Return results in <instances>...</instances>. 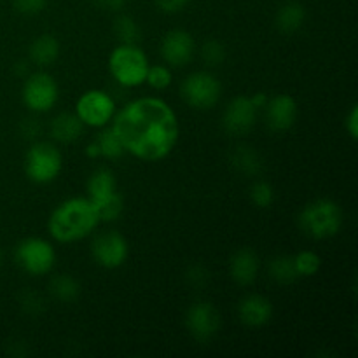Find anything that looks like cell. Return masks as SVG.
<instances>
[{"instance_id": "3957f363", "label": "cell", "mask_w": 358, "mask_h": 358, "mask_svg": "<svg viewBox=\"0 0 358 358\" xmlns=\"http://www.w3.org/2000/svg\"><path fill=\"white\" fill-rule=\"evenodd\" d=\"M297 226L311 240H331L345 226V210L332 198H315L299 210Z\"/></svg>"}, {"instance_id": "4316f807", "label": "cell", "mask_w": 358, "mask_h": 358, "mask_svg": "<svg viewBox=\"0 0 358 358\" xmlns=\"http://www.w3.org/2000/svg\"><path fill=\"white\" fill-rule=\"evenodd\" d=\"M248 198L255 208L268 210L271 208L276 199L275 187L271 185V182L264 180V178H255L250 185V191H248Z\"/></svg>"}, {"instance_id": "484cf974", "label": "cell", "mask_w": 358, "mask_h": 358, "mask_svg": "<svg viewBox=\"0 0 358 358\" xmlns=\"http://www.w3.org/2000/svg\"><path fill=\"white\" fill-rule=\"evenodd\" d=\"M292 259L299 278H313L320 273L322 257L315 250H301L296 255H292Z\"/></svg>"}, {"instance_id": "f546056e", "label": "cell", "mask_w": 358, "mask_h": 358, "mask_svg": "<svg viewBox=\"0 0 358 358\" xmlns=\"http://www.w3.org/2000/svg\"><path fill=\"white\" fill-rule=\"evenodd\" d=\"M17 303H20V310L30 318L41 317V315L45 313V308H48L44 297L38 292H35V290H24Z\"/></svg>"}, {"instance_id": "4fadbf2b", "label": "cell", "mask_w": 358, "mask_h": 358, "mask_svg": "<svg viewBox=\"0 0 358 358\" xmlns=\"http://www.w3.org/2000/svg\"><path fill=\"white\" fill-rule=\"evenodd\" d=\"M259 108L252 101L250 94H238L222 112V129L233 138H241L255 128L259 119Z\"/></svg>"}, {"instance_id": "d6a6232c", "label": "cell", "mask_w": 358, "mask_h": 358, "mask_svg": "<svg viewBox=\"0 0 358 358\" xmlns=\"http://www.w3.org/2000/svg\"><path fill=\"white\" fill-rule=\"evenodd\" d=\"M192 0H154L157 9L164 14H178L191 3Z\"/></svg>"}, {"instance_id": "74e56055", "label": "cell", "mask_w": 358, "mask_h": 358, "mask_svg": "<svg viewBox=\"0 0 358 358\" xmlns=\"http://www.w3.org/2000/svg\"><path fill=\"white\" fill-rule=\"evenodd\" d=\"M86 156L90 157V159H100V154H98V147L96 143H94V140L86 145Z\"/></svg>"}, {"instance_id": "d590c367", "label": "cell", "mask_w": 358, "mask_h": 358, "mask_svg": "<svg viewBox=\"0 0 358 358\" xmlns=\"http://www.w3.org/2000/svg\"><path fill=\"white\" fill-rule=\"evenodd\" d=\"M93 6H96L98 9L108 10V13H121L126 7L128 0H91Z\"/></svg>"}, {"instance_id": "7c38bea8", "label": "cell", "mask_w": 358, "mask_h": 358, "mask_svg": "<svg viewBox=\"0 0 358 358\" xmlns=\"http://www.w3.org/2000/svg\"><path fill=\"white\" fill-rule=\"evenodd\" d=\"M184 325L189 336L199 345H208L219 336L222 317L219 308L210 301H196L185 310Z\"/></svg>"}, {"instance_id": "cb8c5ba5", "label": "cell", "mask_w": 358, "mask_h": 358, "mask_svg": "<svg viewBox=\"0 0 358 358\" xmlns=\"http://www.w3.org/2000/svg\"><path fill=\"white\" fill-rule=\"evenodd\" d=\"M94 143H96L98 154H100L101 159L115 161L121 159L126 154L124 149H122L121 140L117 138V135H115L110 126L98 129V135L94 136Z\"/></svg>"}, {"instance_id": "d4e9b609", "label": "cell", "mask_w": 358, "mask_h": 358, "mask_svg": "<svg viewBox=\"0 0 358 358\" xmlns=\"http://www.w3.org/2000/svg\"><path fill=\"white\" fill-rule=\"evenodd\" d=\"M115 38L119 44H138L140 37H142V28H140L138 21L129 14H117L112 24Z\"/></svg>"}, {"instance_id": "d6986e66", "label": "cell", "mask_w": 358, "mask_h": 358, "mask_svg": "<svg viewBox=\"0 0 358 358\" xmlns=\"http://www.w3.org/2000/svg\"><path fill=\"white\" fill-rule=\"evenodd\" d=\"M229 163L233 170L241 177L259 178L264 171V157L255 147L247 145V143H240L231 150Z\"/></svg>"}, {"instance_id": "30bf717a", "label": "cell", "mask_w": 358, "mask_h": 358, "mask_svg": "<svg viewBox=\"0 0 358 358\" xmlns=\"http://www.w3.org/2000/svg\"><path fill=\"white\" fill-rule=\"evenodd\" d=\"M115 112H117V103H115L114 96L105 90H100V87L84 91L77 98L76 107H73V114L79 117L84 128L93 129H101L105 126H110Z\"/></svg>"}, {"instance_id": "44dd1931", "label": "cell", "mask_w": 358, "mask_h": 358, "mask_svg": "<svg viewBox=\"0 0 358 358\" xmlns=\"http://www.w3.org/2000/svg\"><path fill=\"white\" fill-rule=\"evenodd\" d=\"M306 7L296 0L282 3L275 14V27L280 34L294 35L306 23Z\"/></svg>"}, {"instance_id": "836d02e7", "label": "cell", "mask_w": 358, "mask_h": 358, "mask_svg": "<svg viewBox=\"0 0 358 358\" xmlns=\"http://www.w3.org/2000/svg\"><path fill=\"white\" fill-rule=\"evenodd\" d=\"M345 131L348 133L350 138L355 142L358 138V107L352 105L348 110V114L345 115Z\"/></svg>"}, {"instance_id": "4dcf8cb0", "label": "cell", "mask_w": 358, "mask_h": 358, "mask_svg": "<svg viewBox=\"0 0 358 358\" xmlns=\"http://www.w3.org/2000/svg\"><path fill=\"white\" fill-rule=\"evenodd\" d=\"M184 278H185V283H187L189 287L199 290V289H203V287L208 285L210 273L203 264H192L185 269Z\"/></svg>"}, {"instance_id": "8fae6325", "label": "cell", "mask_w": 358, "mask_h": 358, "mask_svg": "<svg viewBox=\"0 0 358 358\" xmlns=\"http://www.w3.org/2000/svg\"><path fill=\"white\" fill-rule=\"evenodd\" d=\"M91 259L96 266L107 271L122 268L129 259V241L121 231H101L91 240Z\"/></svg>"}, {"instance_id": "83f0119b", "label": "cell", "mask_w": 358, "mask_h": 358, "mask_svg": "<svg viewBox=\"0 0 358 358\" xmlns=\"http://www.w3.org/2000/svg\"><path fill=\"white\" fill-rule=\"evenodd\" d=\"M199 56H201V62L205 63L208 69H217V66L222 65L227 58V49L217 38H208V41L203 42V45L199 48Z\"/></svg>"}, {"instance_id": "ac0fdd59", "label": "cell", "mask_w": 358, "mask_h": 358, "mask_svg": "<svg viewBox=\"0 0 358 358\" xmlns=\"http://www.w3.org/2000/svg\"><path fill=\"white\" fill-rule=\"evenodd\" d=\"M84 124L73 112H59L49 121V136L59 145H72L84 135Z\"/></svg>"}, {"instance_id": "ffe728a7", "label": "cell", "mask_w": 358, "mask_h": 358, "mask_svg": "<svg viewBox=\"0 0 358 358\" xmlns=\"http://www.w3.org/2000/svg\"><path fill=\"white\" fill-rule=\"evenodd\" d=\"M62 52V44L52 34H41L28 45V59L38 69L51 66Z\"/></svg>"}, {"instance_id": "5bb4252c", "label": "cell", "mask_w": 358, "mask_h": 358, "mask_svg": "<svg viewBox=\"0 0 358 358\" xmlns=\"http://www.w3.org/2000/svg\"><path fill=\"white\" fill-rule=\"evenodd\" d=\"M196 51V41L191 31L184 28H171L163 35L159 44V55L171 69H184L192 62Z\"/></svg>"}, {"instance_id": "277c9868", "label": "cell", "mask_w": 358, "mask_h": 358, "mask_svg": "<svg viewBox=\"0 0 358 358\" xmlns=\"http://www.w3.org/2000/svg\"><path fill=\"white\" fill-rule=\"evenodd\" d=\"M86 196L96 206L101 222H115L124 212V198L110 168L100 166L91 171L86 182Z\"/></svg>"}, {"instance_id": "6da1fadb", "label": "cell", "mask_w": 358, "mask_h": 358, "mask_svg": "<svg viewBox=\"0 0 358 358\" xmlns=\"http://www.w3.org/2000/svg\"><path fill=\"white\" fill-rule=\"evenodd\" d=\"M110 128L126 154L143 163L170 156L180 140V121L175 108L159 96H140L117 108Z\"/></svg>"}, {"instance_id": "52a82bcc", "label": "cell", "mask_w": 358, "mask_h": 358, "mask_svg": "<svg viewBox=\"0 0 358 358\" xmlns=\"http://www.w3.org/2000/svg\"><path fill=\"white\" fill-rule=\"evenodd\" d=\"M14 261L27 275L42 278L55 271L58 254L55 245L41 236H28L17 241L14 248Z\"/></svg>"}, {"instance_id": "f35d334b", "label": "cell", "mask_w": 358, "mask_h": 358, "mask_svg": "<svg viewBox=\"0 0 358 358\" xmlns=\"http://www.w3.org/2000/svg\"><path fill=\"white\" fill-rule=\"evenodd\" d=\"M2 264H3V252L2 248H0V268H2Z\"/></svg>"}, {"instance_id": "7402d4cb", "label": "cell", "mask_w": 358, "mask_h": 358, "mask_svg": "<svg viewBox=\"0 0 358 358\" xmlns=\"http://www.w3.org/2000/svg\"><path fill=\"white\" fill-rule=\"evenodd\" d=\"M48 289L52 299L62 304L76 303L80 297V292H83L80 282L76 276L70 275V273H58V275L51 276Z\"/></svg>"}, {"instance_id": "2e32d148", "label": "cell", "mask_w": 358, "mask_h": 358, "mask_svg": "<svg viewBox=\"0 0 358 358\" xmlns=\"http://www.w3.org/2000/svg\"><path fill=\"white\" fill-rule=\"evenodd\" d=\"M238 320L241 325L248 329L266 327L275 317V306L273 301L264 294H247L238 301L236 306Z\"/></svg>"}, {"instance_id": "e0dca14e", "label": "cell", "mask_w": 358, "mask_h": 358, "mask_svg": "<svg viewBox=\"0 0 358 358\" xmlns=\"http://www.w3.org/2000/svg\"><path fill=\"white\" fill-rule=\"evenodd\" d=\"M262 262L257 252L250 247H241L231 255L227 273L238 287H250L261 275Z\"/></svg>"}, {"instance_id": "8d00e7d4", "label": "cell", "mask_w": 358, "mask_h": 358, "mask_svg": "<svg viewBox=\"0 0 358 358\" xmlns=\"http://www.w3.org/2000/svg\"><path fill=\"white\" fill-rule=\"evenodd\" d=\"M250 98H252V101H254V105L259 108V110H262V108H264V105L268 103V100H269L268 94L261 93V91H259V93L250 94Z\"/></svg>"}, {"instance_id": "603a6c76", "label": "cell", "mask_w": 358, "mask_h": 358, "mask_svg": "<svg viewBox=\"0 0 358 358\" xmlns=\"http://www.w3.org/2000/svg\"><path fill=\"white\" fill-rule=\"evenodd\" d=\"M268 276L278 285H292L294 282H297L299 276H297L296 268H294L292 255L280 254L269 259Z\"/></svg>"}, {"instance_id": "8992f818", "label": "cell", "mask_w": 358, "mask_h": 358, "mask_svg": "<svg viewBox=\"0 0 358 358\" xmlns=\"http://www.w3.org/2000/svg\"><path fill=\"white\" fill-rule=\"evenodd\" d=\"M65 159L63 152L55 142L35 140L24 154V175L35 185H49L62 175Z\"/></svg>"}, {"instance_id": "7a4b0ae2", "label": "cell", "mask_w": 358, "mask_h": 358, "mask_svg": "<svg viewBox=\"0 0 358 358\" xmlns=\"http://www.w3.org/2000/svg\"><path fill=\"white\" fill-rule=\"evenodd\" d=\"M101 224L96 206L87 196H72L55 206L48 219V233L52 241L72 245L90 238Z\"/></svg>"}, {"instance_id": "9a60e30c", "label": "cell", "mask_w": 358, "mask_h": 358, "mask_svg": "<svg viewBox=\"0 0 358 358\" xmlns=\"http://www.w3.org/2000/svg\"><path fill=\"white\" fill-rule=\"evenodd\" d=\"M264 122L271 133H287L296 126L299 119V105L289 93H278L269 96L264 105Z\"/></svg>"}, {"instance_id": "f1b7e54d", "label": "cell", "mask_w": 358, "mask_h": 358, "mask_svg": "<svg viewBox=\"0 0 358 358\" xmlns=\"http://www.w3.org/2000/svg\"><path fill=\"white\" fill-rule=\"evenodd\" d=\"M145 84H149L150 90L154 91H164L173 84V70L168 66L166 63H156V65H149L147 70Z\"/></svg>"}, {"instance_id": "ba28073f", "label": "cell", "mask_w": 358, "mask_h": 358, "mask_svg": "<svg viewBox=\"0 0 358 358\" xmlns=\"http://www.w3.org/2000/svg\"><path fill=\"white\" fill-rule=\"evenodd\" d=\"M180 98L189 108L212 110L222 98V83L210 70H196L180 83Z\"/></svg>"}, {"instance_id": "1f68e13d", "label": "cell", "mask_w": 358, "mask_h": 358, "mask_svg": "<svg viewBox=\"0 0 358 358\" xmlns=\"http://www.w3.org/2000/svg\"><path fill=\"white\" fill-rule=\"evenodd\" d=\"M49 0H13V7L21 16L34 17L38 16L45 10Z\"/></svg>"}, {"instance_id": "e575fe53", "label": "cell", "mask_w": 358, "mask_h": 358, "mask_svg": "<svg viewBox=\"0 0 358 358\" xmlns=\"http://www.w3.org/2000/svg\"><path fill=\"white\" fill-rule=\"evenodd\" d=\"M41 131H42L41 122H38L37 119L30 117V119H24V121L21 122V136L31 140V142L37 140V136L41 135Z\"/></svg>"}, {"instance_id": "9c48e42d", "label": "cell", "mask_w": 358, "mask_h": 358, "mask_svg": "<svg viewBox=\"0 0 358 358\" xmlns=\"http://www.w3.org/2000/svg\"><path fill=\"white\" fill-rule=\"evenodd\" d=\"M59 100V86L55 76L37 70L24 77L21 86V101L31 114H49Z\"/></svg>"}, {"instance_id": "5b68a950", "label": "cell", "mask_w": 358, "mask_h": 358, "mask_svg": "<svg viewBox=\"0 0 358 358\" xmlns=\"http://www.w3.org/2000/svg\"><path fill=\"white\" fill-rule=\"evenodd\" d=\"M149 65V56L138 44H117L107 59L108 73L124 90L143 86Z\"/></svg>"}]
</instances>
